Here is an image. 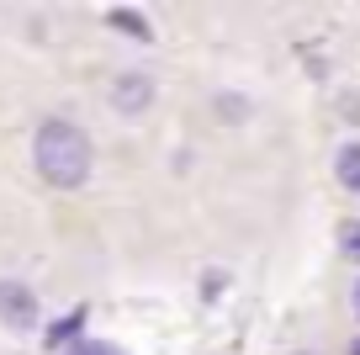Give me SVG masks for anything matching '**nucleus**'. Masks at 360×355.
Returning a JSON list of instances; mask_svg holds the SVG:
<instances>
[{
    "label": "nucleus",
    "instance_id": "f257e3e1",
    "mask_svg": "<svg viewBox=\"0 0 360 355\" xmlns=\"http://www.w3.org/2000/svg\"><path fill=\"white\" fill-rule=\"evenodd\" d=\"M32 159H37V175H43L48 186H58V191L85 186V175H90V138H85V127L64 123V117H48V123L37 127Z\"/></svg>",
    "mask_w": 360,
    "mask_h": 355
},
{
    "label": "nucleus",
    "instance_id": "f03ea898",
    "mask_svg": "<svg viewBox=\"0 0 360 355\" xmlns=\"http://www.w3.org/2000/svg\"><path fill=\"white\" fill-rule=\"evenodd\" d=\"M0 323L6 329H32L37 323V292L27 281H0Z\"/></svg>",
    "mask_w": 360,
    "mask_h": 355
},
{
    "label": "nucleus",
    "instance_id": "7ed1b4c3",
    "mask_svg": "<svg viewBox=\"0 0 360 355\" xmlns=\"http://www.w3.org/2000/svg\"><path fill=\"white\" fill-rule=\"evenodd\" d=\"M112 106L122 111V117H138V111L154 106V80L138 75V69H127V75L112 80Z\"/></svg>",
    "mask_w": 360,
    "mask_h": 355
},
{
    "label": "nucleus",
    "instance_id": "20e7f679",
    "mask_svg": "<svg viewBox=\"0 0 360 355\" xmlns=\"http://www.w3.org/2000/svg\"><path fill=\"white\" fill-rule=\"evenodd\" d=\"M334 170H339V186H349V191H360V144H345V149H339V159H334Z\"/></svg>",
    "mask_w": 360,
    "mask_h": 355
},
{
    "label": "nucleus",
    "instance_id": "39448f33",
    "mask_svg": "<svg viewBox=\"0 0 360 355\" xmlns=\"http://www.w3.org/2000/svg\"><path fill=\"white\" fill-rule=\"evenodd\" d=\"M106 22H112V27H122V32H127V37H138V43H148V37H154V27H148L138 11H112Z\"/></svg>",
    "mask_w": 360,
    "mask_h": 355
},
{
    "label": "nucleus",
    "instance_id": "423d86ee",
    "mask_svg": "<svg viewBox=\"0 0 360 355\" xmlns=\"http://www.w3.org/2000/svg\"><path fill=\"white\" fill-rule=\"evenodd\" d=\"M339 249H345L349 260H360V218H349V223H339Z\"/></svg>",
    "mask_w": 360,
    "mask_h": 355
},
{
    "label": "nucleus",
    "instance_id": "0eeeda50",
    "mask_svg": "<svg viewBox=\"0 0 360 355\" xmlns=\"http://www.w3.org/2000/svg\"><path fill=\"white\" fill-rule=\"evenodd\" d=\"M217 111H223V123H238V117L249 111V101L244 96H217Z\"/></svg>",
    "mask_w": 360,
    "mask_h": 355
},
{
    "label": "nucleus",
    "instance_id": "6e6552de",
    "mask_svg": "<svg viewBox=\"0 0 360 355\" xmlns=\"http://www.w3.org/2000/svg\"><path fill=\"white\" fill-rule=\"evenodd\" d=\"M79 323H85V313H75V318H64V323H58V329H53V334H48V344H64V340H69V334H75V329H79Z\"/></svg>",
    "mask_w": 360,
    "mask_h": 355
},
{
    "label": "nucleus",
    "instance_id": "1a4fd4ad",
    "mask_svg": "<svg viewBox=\"0 0 360 355\" xmlns=\"http://www.w3.org/2000/svg\"><path fill=\"white\" fill-rule=\"evenodd\" d=\"M75 355H127V350H117V344H79Z\"/></svg>",
    "mask_w": 360,
    "mask_h": 355
},
{
    "label": "nucleus",
    "instance_id": "9d476101",
    "mask_svg": "<svg viewBox=\"0 0 360 355\" xmlns=\"http://www.w3.org/2000/svg\"><path fill=\"white\" fill-rule=\"evenodd\" d=\"M349 355H360V340H349Z\"/></svg>",
    "mask_w": 360,
    "mask_h": 355
},
{
    "label": "nucleus",
    "instance_id": "9b49d317",
    "mask_svg": "<svg viewBox=\"0 0 360 355\" xmlns=\"http://www.w3.org/2000/svg\"><path fill=\"white\" fill-rule=\"evenodd\" d=\"M355 313H360V281H355Z\"/></svg>",
    "mask_w": 360,
    "mask_h": 355
},
{
    "label": "nucleus",
    "instance_id": "f8f14e48",
    "mask_svg": "<svg viewBox=\"0 0 360 355\" xmlns=\"http://www.w3.org/2000/svg\"><path fill=\"white\" fill-rule=\"evenodd\" d=\"M297 355H318V350H297Z\"/></svg>",
    "mask_w": 360,
    "mask_h": 355
}]
</instances>
